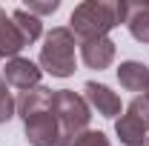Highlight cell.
Here are the masks:
<instances>
[{
    "instance_id": "1",
    "label": "cell",
    "mask_w": 149,
    "mask_h": 146,
    "mask_svg": "<svg viewBox=\"0 0 149 146\" xmlns=\"http://www.w3.org/2000/svg\"><path fill=\"white\" fill-rule=\"evenodd\" d=\"M52 89L37 86L32 92H23L17 100V115L23 117V132L32 146H60V126L52 109Z\"/></svg>"
},
{
    "instance_id": "2",
    "label": "cell",
    "mask_w": 149,
    "mask_h": 146,
    "mask_svg": "<svg viewBox=\"0 0 149 146\" xmlns=\"http://www.w3.org/2000/svg\"><path fill=\"white\" fill-rule=\"evenodd\" d=\"M120 23H126V0H83L69 17V32L86 43L109 37V32Z\"/></svg>"
},
{
    "instance_id": "3",
    "label": "cell",
    "mask_w": 149,
    "mask_h": 146,
    "mask_svg": "<svg viewBox=\"0 0 149 146\" xmlns=\"http://www.w3.org/2000/svg\"><path fill=\"white\" fill-rule=\"evenodd\" d=\"M52 109H55L57 126H60V146H72L77 135H83L89 126L92 109L83 100V95L72 89H57L52 97Z\"/></svg>"
},
{
    "instance_id": "4",
    "label": "cell",
    "mask_w": 149,
    "mask_h": 146,
    "mask_svg": "<svg viewBox=\"0 0 149 146\" xmlns=\"http://www.w3.org/2000/svg\"><path fill=\"white\" fill-rule=\"evenodd\" d=\"M74 66V35L69 26H55L52 32H46L40 46V72H49L52 77H72Z\"/></svg>"
},
{
    "instance_id": "5",
    "label": "cell",
    "mask_w": 149,
    "mask_h": 146,
    "mask_svg": "<svg viewBox=\"0 0 149 146\" xmlns=\"http://www.w3.org/2000/svg\"><path fill=\"white\" fill-rule=\"evenodd\" d=\"M115 132L123 146H141L149 138V95H135L126 112L115 120Z\"/></svg>"
},
{
    "instance_id": "6",
    "label": "cell",
    "mask_w": 149,
    "mask_h": 146,
    "mask_svg": "<svg viewBox=\"0 0 149 146\" xmlns=\"http://www.w3.org/2000/svg\"><path fill=\"white\" fill-rule=\"evenodd\" d=\"M3 77H6V83L9 86H15L20 92H32L40 86V66L32 63L29 57H12V60H6V66H3Z\"/></svg>"
},
{
    "instance_id": "7",
    "label": "cell",
    "mask_w": 149,
    "mask_h": 146,
    "mask_svg": "<svg viewBox=\"0 0 149 146\" xmlns=\"http://www.w3.org/2000/svg\"><path fill=\"white\" fill-rule=\"evenodd\" d=\"M83 100L89 103V109H95L97 115H103V117H118L120 115V97L109 89V86H103V83H95L89 80L86 86H83Z\"/></svg>"
},
{
    "instance_id": "8",
    "label": "cell",
    "mask_w": 149,
    "mask_h": 146,
    "mask_svg": "<svg viewBox=\"0 0 149 146\" xmlns=\"http://www.w3.org/2000/svg\"><path fill=\"white\" fill-rule=\"evenodd\" d=\"M115 43H112L109 37H97V40H86V43H80V57H83V63L89 66V69H109L112 60H115Z\"/></svg>"
},
{
    "instance_id": "9",
    "label": "cell",
    "mask_w": 149,
    "mask_h": 146,
    "mask_svg": "<svg viewBox=\"0 0 149 146\" xmlns=\"http://www.w3.org/2000/svg\"><path fill=\"white\" fill-rule=\"evenodd\" d=\"M23 49H26V40L20 35V29L15 26L12 15H6V12L0 9V60L20 57Z\"/></svg>"
},
{
    "instance_id": "10",
    "label": "cell",
    "mask_w": 149,
    "mask_h": 146,
    "mask_svg": "<svg viewBox=\"0 0 149 146\" xmlns=\"http://www.w3.org/2000/svg\"><path fill=\"white\" fill-rule=\"evenodd\" d=\"M118 80L126 92H149V69L138 60H123L118 66Z\"/></svg>"
},
{
    "instance_id": "11",
    "label": "cell",
    "mask_w": 149,
    "mask_h": 146,
    "mask_svg": "<svg viewBox=\"0 0 149 146\" xmlns=\"http://www.w3.org/2000/svg\"><path fill=\"white\" fill-rule=\"evenodd\" d=\"M126 26L138 43H149V0H143V3L126 0Z\"/></svg>"
},
{
    "instance_id": "12",
    "label": "cell",
    "mask_w": 149,
    "mask_h": 146,
    "mask_svg": "<svg viewBox=\"0 0 149 146\" xmlns=\"http://www.w3.org/2000/svg\"><path fill=\"white\" fill-rule=\"evenodd\" d=\"M12 20H15V26L20 29V35H23V40H26V46L35 43L37 37L43 35V23H40V17L29 15L26 9H15V12H12Z\"/></svg>"
},
{
    "instance_id": "13",
    "label": "cell",
    "mask_w": 149,
    "mask_h": 146,
    "mask_svg": "<svg viewBox=\"0 0 149 146\" xmlns=\"http://www.w3.org/2000/svg\"><path fill=\"white\" fill-rule=\"evenodd\" d=\"M72 146H112V143H109V138H106L103 132L86 129L83 135H77V138H74V143H72Z\"/></svg>"
},
{
    "instance_id": "14",
    "label": "cell",
    "mask_w": 149,
    "mask_h": 146,
    "mask_svg": "<svg viewBox=\"0 0 149 146\" xmlns=\"http://www.w3.org/2000/svg\"><path fill=\"white\" fill-rule=\"evenodd\" d=\"M29 15H35V17H40V15H55L57 9H60V0H32L29 6H23Z\"/></svg>"
},
{
    "instance_id": "15",
    "label": "cell",
    "mask_w": 149,
    "mask_h": 146,
    "mask_svg": "<svg viewBox=\"0 0 149 146\" xmlns=\"http://www.w3.org/2000/svg\"><path fill=\"white\" fill-rule=\"evenodd\" d=\"M3 83H6V77H3V66H0V86H3Z\"/></svg>"
},
{
    "instance_id": "16",
    "label": "cell",
    "mask_w": 149,
    "mask_h": 146,
    "mask_svg": "<svg viewBox=\"0 0 149 146\" xmlns=\"http://www.w3.org/2000/svg\"><path fill=\"white\" fill-rule=\"evenodd\" d=\"M141 146H149V138H146V140H143V143H141Z\"/></svg>"
},
{
    "instance_id": "17",
    "label": "cell",
    "mask_w": 149,
    "mask_h": 146,
    "mask_svg": "<svg viewBox=\"0 0 149 146\" xmlns=\"http://www.w3.org/2000/svg\"><path fill=\"white\" fill-rule=\"evenodd\" d=\"M146 95H149V92H146Z\"/></svg>"
}]
</instances>
